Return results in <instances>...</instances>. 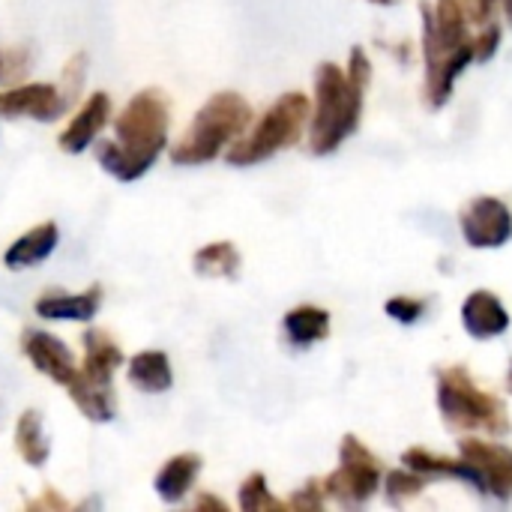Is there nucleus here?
I'll return each mask as SVG.
<instances>
[{"label": "nucleus", "instance_id": "nucleus-1", "mask_svg": "<svg viewBox=\"0 0 512 512\" xmlns=\"http://www.w3.org/2000/svg\"><path fill=\"white\" fill-rule=\"evenodd\" d=\"M168 123H171L168 99L159 90L135 93L120 111V117L114 120L117 138L96 144L99 165L120 183H132L144 177L168 144Z\"/></svg>", "mask_w": 512, "mask_h": 512}, {"label": "nucleus", "instance_id": "nucleus-2", "mask_svg": "<svg viewBox=\"0 0 512 512\" xmlns=\"http://www.w3.org/2000/svg\"><path fill=\"white\" fill-rule=\"evenodd\" d=\"M366 87L369 84L348 78L336 63H321L315 69V105L309 117V150L315 156H330L357 132Z\"/></svg>", "mask_w": 512, "mask_h": 512}, {"label": "nucleus", "instance_id": "nucleus-3", "mask_svg": "<svg viewBox=\"0 0 512 512\" xmlns=\"http://www.w3.org/2000/svg\"><path fill=\"white\" fill-rule=\"evenodd\" d=\"M435 384L441 420L453 432H486L492 438H507L512 432L504 399L483 390L465 366H441Z\"/></svg>", "mask_w": 512, "mask_h": 512}, {"label": "nucleus", "instance_id": "nucleus-4", "mask_svg": "<svg viewBox=\"0 0 512 512\" xmlns=\"http://www.w3.org/2000/svg\"><path fill=\"white\" fill-rule=\"evenodd\" d=\"M252 123V105L234 93L222 90L204 102V108L189 123L186 135L174 144L171 162L177 165H204L213 162L228 144H234Z\"/></svg>", "mask_w": 512, "mask_h": 512}, {"label": "nucleus", "instance_id": "nucleus-5", "mask_svg": "<svg viewBox=\"0 0 512 512\" xmlns=\"http://www.w3.org/2000/svg\"><path fill=\"white\" fill-rule=\"evenodd\" d=\"M84 345V363L78 366L69 390V399L78 405V411L90 420V423H111L117 414V402H114V372L126 363L117 339L108 330L90 327L81 336Z\"/></svg>", "mask_w": 512, "mask_h": 512}, {"label": "nucleus", "instance_id": "nucleus-6", "mask_svg": "<svg viewBox=\"0 0 512 512\" xmlns=\"http://www.w3.org/2000/svg\"><path fill=\"white\" fill-rule=\"evenodd\" d=\"M312 117V102L306 93H285L279 96L267 114L255 123V129L249 135H240L231 150H228V165H237V168H249V165H258L270 156H276L279 150L285 147H294L300 138H303V129Z\"/></svg>", "mask_w": 512, "mask_h": 512}, {"label": "nucleus", "instance_id": "nucleus-7", "mask_svg": "<svg viewBox=\"0 0 512 512\" xmlns=\"http://www.w3.org/2000/svg\"><path fill=\"white\" fill-rule=\"evenodd\" d=\"M381 480H384L381 459L357 435H345L339 447V468L327 474L321 486L324 495L333 498L336 504L360 507L381 489Z\"/></svg>", "mask_w": 512, "mask_h": 512}, {"label": "nucleus", "instance_id": "nucleus-8", "mask_svg": "<svg viewBox=\"0 0 512 512\" xmlns=\"http://www.w3.org/2000/svg\"><path fill=\"white\" fill-rule=\"evenodd\" d=\"M423 60L432 63L459 45L471 42L468 27L474 21L471 0H438L435 6L423 3Z\"/></svg>", "mask_w": 512, "mask_h": 512}, {"label": "nucleus", "instance_id": "nucleus-9", "mask_svg": "<svg viewBox=\"0 0 512 512\" xmlns=\"http://www.w3.org/2000/svg\"><path fill=\"white\" fill-rule=\"evenodd\" d=\"M462 237L471 249H501L512 240V213L510 207L495 195L474 198L462 216Z\"/></svg>", "mask_w": 512, "mask_h": 512}, {"label": "nucleus", "instance_id": "nucleus-10", "mask_svg": "<svg viewBox=\"0 0 512 512\" xmlns=\"http://www.w3.org/2000/svg\"><path fill=\"white\" fill-rule=\"evenodd\" d=\"M459 459H465L480 483H483V495H492L498 501H510L512 498V450L498 444V441H483V438H462L459 441Z\"/></svg>", "mask_w": 512, "mask_h": 512}, {"label": "nucleus", "instance_id": "nucleus-11", "mask_svg": "<svg viewBox=\"0 0 512 512\" xmlns=\"http://www.w3.org/2000/svg\"><path fill=\"white\" fill-rule=\"evenodd\" d=\"M66 99L57 84H18L0 90V117H30L39 123H54L66 111Z\"/></svg>", "mask_w": 512, "mask_h": 512}, {"label": "nucleus", "instance_id": "nucleus-12", "mask_svg": "<svg viewBox=\"0 0 512 512\" xmlns=\"http://www.w3.org/2000/svg\"><path fill=\"white\" fill-rule=\"evenodd\" d=\"M21 351L27 354V360L33 363V369L45 378H51L60 387H69L78 366L72 360V351L63 345V339L45 333V330H27L21 336Z\"/></svg>", "mask_w": 512, "mask_h": 512}, {"label": "nucleus", "instance_id": "nucleus-13", "mask_svg": "<svg viewBox=\"0 0 512 512\" xmlns=\"http://www.w3.org/2000/svg\"><path fill=\"white\" fill-rule=\"evenodd\" d=\"M108 117H111V96L99 90L81 105V111L72 117V123L60 132V138H57L60 150L63 153H84L96 141V135L105 129Z\"/></svg>", "mask_w": 512, "mask_h": 512}, {"label": "nucleus", "instance_id": "nucleus-14", "mask_svg": "<svg viewBox=\"0 0 512 512\" xmlns=\"http://www.w3.org/2000/svg\"><path fill=\"white\" fill-rule=\"evenodd\" d=\"M462 327L474 339H495L510 330V312L498 300V294L480 288L471 291L462 303Z\"/></svg>", "mask_w": 512, "mask_h": 512}, {"label": "nucleus", "instance_id": "nucleus-15", "mask_svg": "<svg viewBox=\"0 0 512 512\" xmlns=\"http://www.w3.org/2000/svg\"><path fill=\"white\" fill-rule=\"evenodd\" d=\"M102 306V288L90 285L81 294H63V291H48L33 303V312L42 321H90Z\"/></svg>", "mask_w": 512, "mask_h": 512}, {"label": "nucleus", "instance_id": "nucleus-16", "mask_svg": "<svg viewBox=\"0 0 512 512\" xmlns=\"http://www.w3.org/2000/svg\"><path fill=\"white\" fill-rule=\"evenodd\" d=\"M471 63H474V45L471 42H465L456 51H450V54L426 63V102H429V108H441L453 96L456 78Z\"/></svg>", "mask_w": 512, "mask_h": 512}, {"label": "nucleus", "instance_id": "nucleus-17", "mask_svg": "<svg viewBox=\"0 0 512 512\" xmlns=\"http://www.w3.org/2000/svg\"><path fill=\"white\" fill-rule=\"evenodd\" d=\"M201 465H204V462H201L198 453H180V456L168 459V462L159 468L156 480H153L156 495H159L165 504H180V501L189 495V489L195 486V480H198V474H201Z\"/></svg>", "mask_w": 512, "mask_h": 512}, {"label": "nucleus", "instance_id": "nucleus-18", "mask_svg": "<svg viewBox=\"0 0 512 512\" xmlns=\"http://www.w3.org/2000/svg\"><path fill=\"white\" fill-rule=\"evenodd\" d=\"M60 231L54 222H42L33 231H27L24 237H18L6 252H3V264L9 270H24L33 264H42L45 258H51V252L57 249Z\"/></svg>", "mask_w": 512, "mask_h": 512}, {"label": "nucleus", "instance_id": "nucleus-19", "mask_svg": "<svg viewBox=\"0 0 512 512\" xmlns=\"http://www.w3.org/2000/svg\"><path fill=\"white\" fill-rule=\"evenodd\" d=\"M402 465L423 474V477H450V480H459V483H468L474 486L480 495H483V483L477 477V471L465 462V459H441L435 453H429L426 447H411L402 453Z\"/></svg>", "mask_w": 512, "mask_h": 512}, {"label": "nucleus", "instance_id": "nucleus-20", "mask_svg": "<svg viewBox=\"0 0 512 512\" xmlns=\"http://www.w3.org/2000/svg\"><path fill=\"white\" fill-rule=\"evenodd\" d=\"M126 378L141 393H165L174 384L171 360L162 351H141L126 363Z\"/></svg>", "mask_w": 512, "mask_h": 512}, {"label": "nucleus", "instance_id": "nucleus-21", "mask_svg": "<svg viewBox=\"0 0 512 512\" xmlns=\"http://www.w3.org/2000/svg\"><path fill=\"white\" fill-rule=\"evenodd\" d=\"M285 336L294 348H312L330 336V312L321 306H297L285 315Z\"/></svg>", "mask_w": 512, "mask_h": 512}, {"label": "nucleus", "instance_id": "nucleus-22", "mask_svg": "<svg viewBox=\"0 0 512 512\" xmlns=\"http://www.w3.org/2000/svg\"><path fill=\"white\" fill-rule=\"evenodd\" d=\"M192 267H195L198 276H207V279H237V273L243 267V258H240L234 243L219 240V243L201 246L195 252V258H192Z\"/></svg>", "mask_w": 512, "mask_h": 512}, {"label": "nucleus", "instance_id": "nucleus-23", "mask_svg": "<svg viewBox=\"0 0 512 512\" xmlns=\"http://www.w3.org/2000/svg\"><path fill=\"white\" fill-rule=\"evenodd\" d=\"M15 450L30 468H42L51 456V444L42 432L39 411H24L15 423Z\"/></svg>", "mask_w": 512, "mask_h": 512}, {"label": "nucleus", "instance_id": "nucleus-24", "mask_svg": "<svg viewBox=\"0 0 512 512\" xmlns=\"http://www.w3.org/2000/svg\"><path fill=\"white\" fill-rule=\"evenodd\" d=\"M240 510L246 512H267V510H288V501H279L270 495V486H267V477L261 471L249 474L240 486Z\"/></svg>", "mask_w": 512, "mask_h": 512}, {"label": "nucleus", "instance_id": "nucleus-25", "mask_svg": "<svg viewBox=\"0 0 512 512\" xmlns=\"http://www.w3.org/2000/svg\"><path fill=\"white\" fill-rule=\"evenodd\" d=\"M426 483H429V477H423V474H417V471H411V468H399V471L387 474V483H384V486H387V501H390L393 507H402V504H408L411 498L423 495Z\"/></svg>", "mask_w": 512, "mask_h": 512}, {"label": "nucleus", "instance_id": "nucleus-26", "mask_svg": "<svg viewBox=\"0 0 512 512\" xmlns=\"http://www.w3.org/2000/svg\"><path fill=\"white\" fill-rule=\"evenodd\" d=\"M384 312L390 318H396L399 324H417L426 312V300H417V297H390L384 303Z\"/></svg>", "mask_w": 512, "mask_h": 512}, {"label": "nucleus", "instance_id": "nucleus-27", "mask_svg": "<svg viewBox=\"0 0 512 512\" xmlns=\"http://www.w3.org/2000/svg\"><path fill=\"white\" fill-rule=\"evenodd\" d=\"M324 501H327V495H324V486H321V480H312V483H306L303 489H297V492L291 495V501H288V510L318 512L321 507H324Z\"/></svg>", "mask_w": 512, "mask_h": 512}, {"label": "nucleus", "instance_id": "nucleus-28", "mask_svg": "<svg viewBox=\"0 0 512 512\" xmlns=\"http://www.w3.org/2000/svg\"><path fill=\"white\" fill-rule=\"evenodd\" d=\"M501 36H504V33H501V24H498V21H489V24L483 27V33L471 39V45H474V60H477V63H489V60L495 57L498 45H501Z\"/></svg>", "mask_w": 512, "mask_h": 512}, {"label": "nucleus", "instance_id": "nucleus-29", "mask_svg": "<svg viewBox=\"0 0 512 512\" xmlns=\"http://www.w3.org/2000/svg\"><path fill=\"white\" fill-rule=\"evenodd\" d=\"M27 510H54V512H66V510H69V501H66V498H60V492H57V489H51V486H45V492H42V498H36V501H30V504H27Z\"/></svg>", "mask_w": 512, "mask_h": 512}, {"label": "nucleus", "instance_id": "nucleus-30", "mask_svg": "<svg viewBox=\"0 0 512 512\" xmlns=\"http://www.w3.org/2000/svg\"><path fill=\"white\" fill-rule=\"evenodd\" d=\"M471 9H474V21L477 24H489V21H495L498 0H471Z\"/></svg>", "mask_w": 512, "mask_h": 512}, {"label": "nucleus", "instance_id": "nucleus-31", "mask_svg": "<svg viewBox=\"0 0 512 512\" xmlns=\"http://www.w3.org/2000/svg\"><path fill=\"white\" fill-rule=\"evenodd\" d=\"M195 510L228 512V504H225V501H219V498H213V495H201V498L195 501Z\"/></svg>", "mask_w": 512, "mask_h": 512}, {"label": "nucleus", "instance_id": "nucleus-32", "mask_svg": "<svg viewBox=\"0 0 512 512\" xmlns=\"http://www.w3.org/2000/svg\"><path fill=\"white\" fill-rule=\"evenodd\" d=\"M501 6H504V12H507V21L512 24V0H501Z\"/></svg>", "mask_w": 512, "mask_h": 512}, {"label": "nucleus", "instance_id": "nucleus-33", "mask_svg": "<svg viewBox=\"0 0 512 512\" xmlns=\"http://www.w3.org/2000/svg\"><path fill=\"white\" fill-rule=\"evenodd\" d=\"M369 3H378V6H393L396 0H369Z\"/></svg>", "mask_w": 512, "mask_h": 512}, {"label": "nucleus", "instance_id": "nucleus-34", "mask_svg": "<svg viewBox=\"0 0 512 512\" xmlns=\"http://www.w3.org/2000/svg\"><path fill=\"white\" fill-rule=\"evenodd\" d=\"M507 390L512 393V363H510V372H507Z\"/></svg>", "mask_w": 512, "mask_h": 512}, {"label": "nucleus", "instance_id": "nucleus-35", "mask_svg": "<svg viewBox=\"0 0 512 512\" xmlns=\"http://www.w3.org/2000/svg\"><path fill=\"white\" fill-rule=\"evenodd\" d=\"M0 78H3V54H0Z\"/></svg>", "mask_w": 512, "mask_h": 512}]
</instances>
